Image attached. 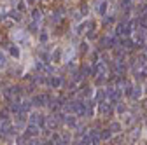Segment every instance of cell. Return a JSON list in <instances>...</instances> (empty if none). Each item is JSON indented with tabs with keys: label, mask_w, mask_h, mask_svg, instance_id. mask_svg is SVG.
<instances>
[{
	"label": "cell",
	"mask_w": 147,
	"mask_h": 145,
	"mask_svg": "<svg viewBox=\"0 0 147 145\" xmlns=\"http://www.w3.org/2000/svg\"><path fill=\"white\" fill-rule=\"evenodd\" d=\"M51 61L54 65H60L63 61V47H56V49L51 52Z\"/></svg>",
	"instance_id": "obj_1"
},
{
	"label": "cell",
	"mask_w": 147,
	"mask_h": 145,
	"mask_svg": "<svg viewBox=\"0 0 147 145\" xmlns=\"http://www.w3.org/2000/svg\"><path fill=\"white\" fill-rule=\"evenodd\" d=\"M40 23H37V21H32L28 26H26V32H32V33H40V28H39Z\"/></svg>",
	"instance_id": "obj_10"
},
{
	"label": "cell",
	"mask_w": 147,
	"mask_h": 145,
	"mask_svg": "<svg viewBox=\"0 0 147 145\" xmlns=\"http://www.w3.org/2000/svg\"><path fill=\"white\" fill-rule=\"evenodd\" d=\"M44 115H40V112H30V124H44Z\"/></svg>",
	"instance_id": "obj_4"
},
{
	"label": "cell",
	"mask_w": 147,
	"mask_h": 145,
	"mask_svg": "<svg viewBox=\"0 0 147 145\" xmlns=\"http://www.w3.org/2000/svg\"><path fill=\"white\" fill-rule=\"evenodd\" d=\"M121 130V126L117 124V122H112V124H110V131H114V133H117Z\"/></svg>",
	"instance_id": "obj_16"
},
{
	"label": "cell",
	"mask_w": 147,
	"mask_h": 145,
	"mask_svg": "<svg viewBox=\"0 0 147 145\" xmlns=\"http://www.w3.org/2000/svg\"><path fill=\"white\" fill-rule=\"evenodd\" d=\"M109 136H110V130H103V133H102V138H103V140H107Z\"/></svg>",
	"instance_id": "obj_19"
},
{
	"label": "cell",
	"mask_w": 147,
	"mask_h": 145,
	"mask_svg": "<svg viewBox=\"0 0 147 145\" xmlns=\"http://www.w3.org/2000/svg\"><path fill=\"white\" fill-rule=\"evenodd\" d=\"M81 51H82V52H88V42H86V40L81 42Z\"/></svg>",
	"instance_id": "obj_18"
},
{
	"label": "cell",
	"mask_w": 147,
	"mask_h": 145,
	"mask_svg": "<svg viewBox=\"0 0 147 145\" xmlns=\"http://www.w3.org/2000/svg\"><path fill=\"white\" fill-rule=\"evenodd\" d=\"M7 49H9V54H11L12 58H16V60H18V58L21 56V52H20V46H18V44H14V42H12V44H9V46H7Z\"/></svg>",
	"instance_id": "obj_7"
},
{
	"label": "cell",
	"mask_w": 147,
	"mask_h": 145,
	"mask_svg": "<svg viewBox=\"0 0 147 145\" xmlns=\"http://www.w3.org/2000/svg\"><path fill=\"white\" fill-rule=\"evenodd\" d=\"M72 56H74V46H65L63 47V61L65 63L72 61Z\"/></svg>",
	"instance_id": "obj_6"
},
{
	"label": "cell",
	"mask_w": 147,
	"mask_h": 145,
	"mask_svg": "<svg viewBox=\"0 0 147 145\" xmlns=\"http://www.w3.org/2000/svg\"><path fill=\"white\" fill-rule=\"evenodd\" d=\"M28 145H39V142H37V140H33V138H32V140L28 142Z\"/></svg>",
	"instance_id": "obj_21"
},
{
	"label": "cell",
	"mask_w": 147,
	"mask_h": 145,
	"mask_svg": "<svg viewBox=\"0 0 147 145\" xmlns=\"http://www.w3.org/2000/svg\"><path fill=\"white\" fill-rule=\"evenodd\" d=\"M25 2H26V5H35L37 0H25Z\"/></svg>",
	"instance_id": "obj_20"
},
{
	"label": "cell",
	"mask_w": 147,
	"mask_h": 145,
	"mask_svg": "<svg viewBox=\"0 0 147 145\" xmlns=\"http://www.w3.org/2000/svg\"><path fill=\"white\" fill-rule=\"evenodd\" d=\"M65 126H70V128H76V124H77V119L74 117V115H63V121H61Z\"/></svg>",
	"instance_id": "obj_8"
},
{
	"label": "cell",
	"mask_w": 147,
	"mask_h": 145,
	"mask_svg": "<svg viewBox=\"0 0 147 145\" xmlns=\"http://www.w3.org/2000/svg\"><path fill=\"white\" fill-rule=\"evenodd\" d=\"M7 68V56H5V52L0 49V72L5 70Z\"/></svg>",
	"instance_id": "obj_11"
},
{
	"label": "cell",
	"mask_w": 147,
	"mask_h": 145,
	"mask_svg": "<svg viewBox=\"0 0 147 145\" xmlns=\"http://www.w3.org/2000/svg\"><path fill=\"white\" fill-rule=\"evenodd\" d=\"M32 21H37V23L42 21V11L40 9H32Z\"/></svg>",
	"instance_id": "obj_9"
},
{
	"label": "cell",
	"mask_w": 147,
	"mask_h": 145,
	"mask_svg": "<svg viewBox=\"0 0 147 145\" xmlns=\"http://www.w3.org/2000/svg\"><path fill=\"white\" fill-rule=\"evenodd\" d=\"M39 133H40V128H39L37 124H28V126H26V133H25L26 136H32V138H33V136H37Z\"/></svg>",
	"instance_id": "obj_5"
},
{
	"label": "cell",
	"mask_w": 147,
	"mask_h": 145,
	"mask_svg": "<svg viewBox=\"0 0 147 145\" xmlns=\"http://www.w3.org/2000/svg\"><path fill=\"white\" fill-rule=\"evenodd\" d=\"M107 7H109V2H107V0H103V2H100V4H98V9H96V12L103 16V14L107 12Z\"/></svg>",
	"instance_id": "obj_12"
},
{
	"label": "cell",
	"mask_w": 147,
	"mask_h": 145,
	"mask_svg": "<svg viewBox=\"0 0 147 145\" xmlns=\"http://www.w3.org/2000/svg\"><path fill=\"white\" fill-rule=\"evenodd\" d=\"M39 40H40L42 44H46V42L49 40V35H47V32H46V30H42V32L39 33Z\"/></svg>",
	"instance_id": "obj_14"
},
{
	"label": "cell",
	"mask_w": 147,
	"mask_h": 145,
	"mask_svg": "<svg viewBox=\"0 0 147 145\" xmlns=\"http://www.w3.org/2000/svg\"><path fill=\"white\" fill-rule=\"evenodd\" d=\"M140 95H142V87L138 86V87H135V91H133V96H135V98H140Z\"/></svg>",
	"instance_id": "obj_17"
},
{
	"label": "cell",
	"mask_w": 147,
	"mask_h": 145,
	"mask_svg": "<svg viewBox=\"0 0 147 145\" xmlns=\"http://www.w3.org/2000/svg\"><path fill=\"white\" fill-rule=\"evenodd\" d=\"M26 2H23V0H21V2H18V9L16 11H20V12H23V11H26Z\"/></svg>",
	"instance_id": "obj_15"
},
{
	"label": "cell",
	"mask_w": 147,
	"mask_h": 145,
	"mask_svg": "<svg viewBox=\"0 0 147 145\" xmlns=\"http://www.w3.org/2000/svg\"><path fill=\"white\" fill-rule=\"evenodd\" d=\"M103 96H105V93L102 91V89H96V93H95V100H96L98 103H103Z\"/></svg>",
	"instance_id": "obj_13"
},
{
	"label": "cell",
	"mask_w": 147,
	"mask_h": 145,
	"mask_svg": "<svg viewBox=\"0 0 147 145\" xmlns=\"http://www.w3.org/2000/svg\"><path fill=\"white\" fill-rule=\"evenodd\" d=\"M63 84V79L58 77V75H49V81H47V86L53 87V89H60Z\"/></svg>",
	"instance_id": "obj_2"
},
{
	"label": "cell",
	"mask_w": 147,
	"mask_h": 145,
	"mask_svg": "<svg viewBox=\"0 0 147 145\" xmlns=\"http://www.w3.org/2000/svg\"><path fill=\"white\" fill-rule=\"evenodd\" d=\"M32 103H33V107H44V105H47L49 103V98L46 96V95H35L33 98H32Z\"/></svg>",
	"instance_id": "obj_3"
}]
</instances>
